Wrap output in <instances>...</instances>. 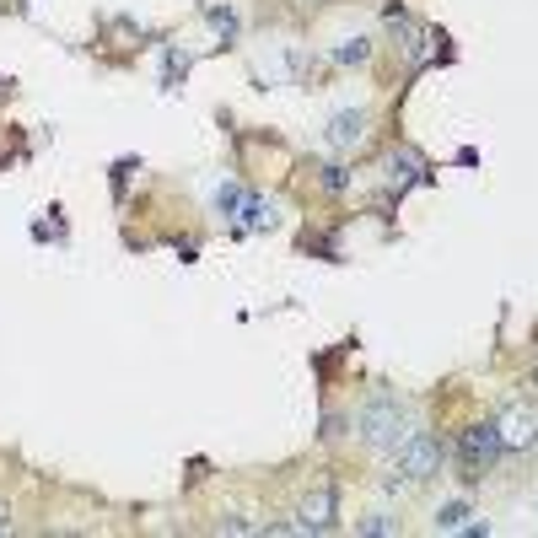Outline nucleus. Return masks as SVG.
I'll list each match as a JSON object with an SVG mask.
<instances>
[{
    "label": "nucleus",
    "instance_id": "1",
    "mask_svg": "<svg viewBox=\"0 0 538 538\" xmlns=\"http://www.w3.org/2000/svg\"><path fill=\"white\" fill-rule=\"evenodd\" d=\"M404 431H410V410H404V399H399V393H388V388H377V393L356 410L360 447H399V442H404Z\"/></svg>",
    "mask_w": 538,
    "mask_h": 538
},
{
    "label": "nucleus",
    "instance_id": "2",
    "mask_svg": "<svg viewBox=\"0 0 538 538\" xmlns=\"http://www.w3.org/2000/svg\"><path fill=\"white\" fill-rule=\"evenodd\" d=\"M442 463H447V447H442L436 436H425V431L404 436V442L393 447V479H410V484H420V479H436V474H442Z\"/></svg>",
    "mask_w": 538,
    "mask_h": 538
},
{
    "label": "nucleus",
    "instance_id": "3",
    "mask_svg": "<svg viewBox=\"0 0 538 538\" xmlns=\"http://www.w3.org/2000/svg\"><path fill=\"white\" fill-rule=\"evenodd\" d=\"M501 452H506V447H501V431H495V420H484V425H469V431L458 436V463H463V479H469V484L490 474Z\"/></svg>",
    "mask_w": 538,
    "mask_h": 538
},
{
    "label": "nucleus",
    "instance_id": "4",
    "mask_svg": "<svg viewBox=\"0 0 538 538\" xmlns=\"http://www.w3.org/2000/svg\"><path fill=\"white\" fill-rule=\"evenodd\" d=\"M495 431H501V447L506 452H528V447H538V410L528 399H512L495 415Z\"/></svg>",
    "mask_w": 538,
    "mask_h": 538
},
{
    "label": "nucleus",
    "instance_id": "5",
    "mask_svg": "<svg viewBox=\"0 0 538 538\" xmlns=\"http://www.w3.org/2000/svg\"><path fill=\"white\" fill-rule=\"evenodd\" d=\"M340 523V495L329 490V484H318V490H307L297 506V528L301 533H329Z\"/></svg>",
    "mask_w": 538,
    "mask_h": 538
},
{
    "label": "nucleus",
    "instance_id": "6",
    "mask_svg": "<svg viewBox=\"0 0 538 538\" xmlns=\"http://www.w3.org/2000/svg\"><path fill=\"white\" fill-rule=\"evenodd\" d=\"M360 140H366V114H360V108H340V114L329 119V146H334V151H350Z\"/></svg>",
    "mask_w": 538,
    "mask_h": 538
},
{
    "label": "nucleus",
    "instance_id": "7",
    "mask_svg": "<svg viewBox=\"0 0 538 538\" xmlns=\"http://www.w3.org/2000/svg\"><path fill=\"white\" fill-rule=\"evenodd\" d=\"M275 221H280V210H275V199H264V194H242L238 232H269Z\"/></svg>",
    "mask_w": 538,
    "mask_h": 538
},
{
    "label": "nucleus",
    "instance_id": "8",
    "mask_svg": "<svg viewBox=\"0 0 538 538\" xmlns=\"http://www.w3.org/2000/svg\"><path fill=\"white\" fill-rule=\"evenodd\" d=\"M388 173H393V183H399V188H410V183H420V173H425V167H420L415 151H393V157H388Z\"/></svg>",
    "mask_w": 538,
    "mask_h": 538
},
{
    "label": "nucleus",
    "instance_id": "9",
    "mask_svg": "<svg viewBox=\"0 0 538 538\" xmlns=\"http://www.w3.org/2000/svg\"><path fill=\"white\" fill-rule=\"evenodd\" d=\"M205 16H210V27H216V33H221V38H227V44H232V38H238L242 16H238V11H232V5H210V11H205Z\"/></svg>",
    "mask_w": 538,
    "mask_h": 538
},
{
    "label": "nucleus",
    "instance_id": "10",
    "mask_svg": "<svg viewBox=\"0 0 538 538\" xmlns=\"http://www.w3.org/2000/svg\"><path fill=\"white\" fill-rule=\"evenodd\" d=\"M366 60H371V38H345L334 49V65H366Z\"/></svg>",
    "mask_w": 538,
    "mask_h": 538
},
{
    "label": "nucleus",
    "instance_id": "11",
    "mask_svg": "<svg viewBox=\"0 0 538 538\" xmlns=\"http://www.w3.org/2000/svg\"><path fill=\"white\" fill-rule=\"evenodd\" d=\"M463 517H469V501H452V506H442V512H436V528H442V533H458V528H463Z\"/></svg>",
    "mask_w": 538,
    "mask_h": 538
},
{
    "label": "nucleus",
    "instance_id": "12",
    "mask_svg": "<svg viewBox=\"0 0 538 538\" xmlns=\"http://www.w3.org/2000/svg\"><path fill=\"white\" fill-rule=\"evenodd\" d=\"M356 533L382 538V533H399V523H393V517H382V512H371V517H360V523H356Z\"/></svg>",
    "mask_w": 538,
    "mask_h": 538
},
{
    "label": "nucleus",
    "instance_id": "13",
    "mask_svg": "<svg viewBox=\"0 0 538 538\" xmlns=\"http://www.w3.org/2000/svg\"><path fill=\"white\" fill-rule=\"evenodd\" d=\"M216 205H221L227 216H238V210H242V188H238V183H221V188H216Z\"/></svg>",
    "mask_w": 538,
    "mask_h": 538
},
{
    "label": "nucleus",
    "instance_id": "14",
    "mask_svg": "<svg viewBox=\"0 0 538 538\" xmlns=\"http://www.w3.org/2000/svg\"><path fill=\"white\" fill-rule=\"evenodd\" d=\"M318 173H323V188H329V194H345V167H340V162H329V167H318Z\"/></svg>",
    "mask_w": 538,
    "mask_h": 538
},
{
    "label": "nucleus",
    "instance_id": "15",
    "mask_svg": "<svg viewBox=\"0 0 538 538\" xmlns=\"http://www.w3.org/2000/svg\"><path fill=\"white\" fill-rule=\"evenodd\" d=\"M178 76H188V55H183V49H167V86H178Z\"/></svg>",
    "mask_w": 538,
    "mask_h": 538
},
{
    "label": "nucleus",
    "instance_id": "16",
    "mask_svg": "<svg viewBox=\"0 0 538 538\" xmlns=\"http://www.w3.org/2000/svg\"><path fill=\"white\" fill-rule=\"evenodd\" d=\"M221 533H259V523H248V517H221Z\"/></svg>",
    "mask_w": 538,
    "mask_h": 538
},
{
    "label": "nucleus",
    "instance_id": "17",
    "mask_svg": "<svg viewBox=\"0 0 538 538\" xmlns=\"http://www.w3.org/2000/svg\"><path fill=\"white\" fill-rule=\"evenodd\" d=\"M0 533H5V512H0Z\"/></svg>",
    "mask_w": 538,
    "mask_h": 538
},
{
    "label": "nucleus",
    "instance_id": "18",
    "mask_svg": "<svg viewBox=\"0 0 538 538\" xmlns=\"http://www.w3.org/2000/svg\"><path fill=\"white\" fill-rule=\"evenodd\" d=\"M533 382H538V377H533Z\"/></svg>",
    "mask_w": 538,
    "mask_h": 538
}]
</instances>
